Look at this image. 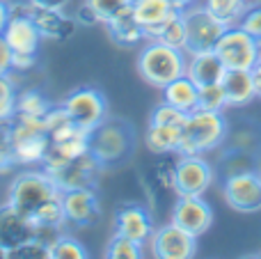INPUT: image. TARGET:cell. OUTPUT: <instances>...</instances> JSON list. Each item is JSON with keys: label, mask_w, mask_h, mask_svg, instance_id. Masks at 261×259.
Here are the masks:
<instances>
[{"label": "cell", "mask_w": 261, "mask_h": 259, "mask_svg": "<svg viewBox=\"0 0 261 259\" xmlns=\"http://www.w3.org/2000/svg\"><path fill=\"white\" fill-rule=\"evenodd\" d=\"M227 67L218 58L216 50H195L188 53V64H186V76H190L199 87L220 83L225 76Z\"/></svg>", "instance_id": "22"}, {"label": "cell", "mask_w": 261, "mask_h": 259, "mask_svg": "<svg viewBox=\"0 0 261 259\" xmlns=\"http://www.w3.org/2000/svg\"><path fill=\"white\" fill-rule=\"evenodd\" d=\"M44 126H46V133H48V138L53 140V138L62 136V133L71 131L76 124H73V119L69 117V113L64 110V106H50V110L44 115Z\"/></svg>", "instance_id": "31"}, {"label": "cell", "mask_w": 261, "mask_h": 259, "mask_svg": "<svg viewBox=\"0 0 261 259\" xmlns=\"http://www.w3.org/2000/svg\"><path fill=\"white\" fill-rule=\"evenodd\" d=\"M135 147V133L122 119H108L90 131V151L103 168L122 163Z\"/></svg>", "instance_id": "5"}, {"label": "cell", "mask_w": 261, "mask_h": 259, "mask_svg": "<svg viewBox=\"0 0 261 259\" xmlns=\"http://www.w3.org/2000/svg\"><path fill=\"white\" fill-rule=\"evenodd\" d=\"M103 25H106V30H108L110 41L122 46V48H135V46L147 41L144 39L142 25L138 23V18H135V14L130 7L122 9L119 14H115L108 23H103Z\"/></svg>", "instance_id": "21"}, {"label": "cell", "mask_w": 261, "mask_h": 259, "mask_svg": "<svg viewBox=\"0 0 261 259\" xmlns=\"http://www.w3.org/2000/svg\"><path fill=\"white\" fill-rule=\"evenodd\" d=\"M50 101L44 96V92H39L37 87H30V90H21L16 96V115H23V117H41L50 110Z\"/></svg>", "instance_id": "26"}, {"label": "cell", "mask_w": 261, "mask_h": 259, "mask_svg": "<svg viewBox=\"0 0 261 259\" xmlns=\"http://www.w3.org/2000/svg\"><path fill=\"white\" fill-rule=\"evenodd\" d=\"M85 3L94 9V14L99 16L101 25H103V23H108L110 18L115 16V14H119L122 9L130 7L133 0H85Z\"/></svg>", "instance_id": "35"}, {"label": "cell", "mask_w": 261, "mask_h": 259, "mask_svg": "<svg viewBox=\"0 0 261 259\" xmlns=\"http://www.w3.org/2000/svg\"><path fill=\"white\" fill-rule=\"evenodd\" d=\"M218 58L227 69H248L252 71L261 60V39L245 32L241 25H231L222 32L216 48Z\"/></svg>", "instance_id": "6"}, {"label": "cell", "mask_w": 261, "mask_h": 259, "mask_svg": "<svg viewBox=\"0 0 261 259\" xmlns=\"http://www.w3.org/2000/svg\"><path fill=\"white\" fill-rule=\"evenodd\" d=\"M188 53L174 46H167L158 39H147L138 53V73L147 85L163 90L167 83L184 76Z\"/></svg>", "instance_id": "3"}, {"label": "cell", "mask_w": 261, "mask_h": 259, "mask_svg": "<svg viewBox=\"0 0 261 259\" xmlns=\"http://www.w3.org/2000/svg\"><path fill=\"white\" fill-rule=\"evenodd\" d=\"M245 3H248V7H250V5H254V3H259V0H245Z\"/></svg>", "instance_id": "46"}, {"label": "cell", "mask_w": 261, "mask_h": 259, "mask_svg": "<svg viewBox=\"0 0 261 259\" xmlns=\"http://www.w3.org/2000/svg\"><path fill=\"white\" fill-rule=\"evenodd\" d=\"M130 9H133L138 23L142 25L144 39H158L163 25L179 12L170 0H133Z\"/></svg>", "instance_id": "19"}, {"label": "cell", "mask_w": 261, "mask_h": 259, "mask_svg": "<svg viewBox=\"0 0 261 259\" xmlns=\"http://www.w3.org/2000/svg\"><path fill=\"white\" fill-rule=\"evenodd\" d=\"M9 259H50V248H46L44 243L32 237L30 241H25L23 246L14 248V250L9 252Z\"/></svg>", "instance_id": "36"}, {"label": "cell", "mask_w": 261, "mask_h": 259, "mask_svg": "<svg viewBox=\"0 0 261 259\" xmlns=\"http://www.w3.org/2000/svg\"><path fill=\"white\" fill-rule=\"evenodd\" d=\"M9 73H12V48L0 37V76H9Z\"/></svg>", "instance_id": "40"}, {"label": "cell", "mask_w": 261, "mask_h": 259, "mask_svg": "<svg viewBox=\"0 0 261 259\" xmlns=\"http://www.w3.org/2000/svg\"><path fill=\"white\" fill-rule=\"evenodd\" d=\"M202 5L227 28L239 25L245 9H248L245 0H202Z\"/></svg>", "instance_id": "25"}, {"label": "cell", "mask_w": 261, "mask_h": 259, "mask_svg": "<svg viewBox=\"0 0 261 259\" xmlns=\"http://www.w3.org/2000/svg\"><path fill=\"white\" fill-rule=\"evenodd\" d=\"M62 206L67 225L71 227H87L94 225L101 216V200L96 188H73L62 193Z\"/></svg>", "instance_id": "14"}, {"label": "cell", "mask_w": 261, "mask_h": 259, "mask_svg": "<svg viewBox=\"0 0 261 259\" xmlns=\"http://www.w3.org/2000/svg\"><path fill=\"white\" fill-rule=\"evenodd\" d=\"M181 128L184 126H165V124L149 122L147 131H144V145L156 156L176 154L179 142H181Z\"/></svg>", "instance_id": "24"}, {"label": "cell", "mask_w": 261, "mask_h": 259, "mask_svg": "<svg viewBox=\"0 0 261 259\" xmlns=\"http://www.w3.org/2000/svg\"><path fill=\"white\" fill-rule=\"evenodd\" d=\"M37 53H12V73H25L35 69Z\"/></svg>", "instance_id": "38"}, {"label": "cell", "mask_w": 261, "mask_h": 259, "mask_svg": "<svg viewBox=\"0 0 261 259\" xmlns=\"http://www.w3.org/2000/svg\"><path fill=\"white\" fill-rule=\"evenodd\" d=\"M186 117H188V115L181 113L179 108L170 106L167 101H161V103L151 110L149 122H151V124H165V126H184Z\"/></svg>", "instance_id": "34"}, {"label": "cell", "mask_w": 261, "mask_h": 259, "mask_svg": "<svg viewBox=\"0 0 261 259\" xmlns=\"http://www.w3.org/2000/svg\"><path fill=\"white\" fill-rule=\"evenodd\" d=\"M16 96L18 92L12 73L0 76V122H9L16 115Z\"/></svg>", "instance_id": "32"}, {"label": "cell", "mask_w": 261, "mask_h": 259, "mask_svg": "<svg viewBox=\"0 0 261 259\" xmlns=\"http://www.w3.org/2000/svg\"><path fill=\"white\" fill-rule=\"evenodd\" d=\"M12 3H23V0H12Z\"/></svg>", "instance_id": "47"}, {"label": "cell", "mask_w": 261, "mask_h": 259, "mask_svg": "<svg viewBox=\"0 0 261 259\" xmlns=\"http://www.w3.org/2000/svg\"><path fill=\"white\" fill-rule=\"evenodd\" d=\"M170 220L193 237H202L213 225V209L202 195H176Z\"/></svg>", "instance_id": "13"}, {"label": "cell", "mask_w": 261, "mask_h": 259, "mask_svg": "<svg viewBox=\"0 0 261 259\" xmlns=\"http://www.w3.org/2000/svg\"><path fill=\"white\" fill-rule=\"evenodd\" d=\"M197 108L220 110V113L225 108H229V106H227V96H225V87H222V83H211V85H202V87H199Z\"/></svg>", "instance_id": "33"}, {"label": "cell", "mask_w": 261, "mask_h": 259, "mask_svg": "<svg viewBox=\"0 0 261 259\" xmlns=\"http://www.w3.org/2000/svg\"><path fill=\"white\" fill-rule=\"evenodd\" d=\"M50 259H90V252L78 239L60 234V239L50 248Z\"/></svg>", "instance_id": "30"}, {"label": "cell", "mask_w": 261, "mask_h": 259, "mask_svg": "<svg viewBox=\"0 0 261 259\" xmlns=\"http://www.w3.org/2000/svg\"><path fill=\"white\" fill-rule=\"evenodd\" d=\"M73 18H76V23H78V25H83V28H90V25H101L99 16H96V14H94V9H92L87 3H83L81 7H78V12L73 14Z\"/></svg>", "instance_id": "39"}, {"label": "cell", "mask_w": 261, "mask_h": 259, "mask_svg": "<svg viewBox=\"0 0 261 259\" xmlns=\"http://www.w3.org/2000/svg\"><path fill=\"white\" fill-rule=\"evenodd\" d=\"M37 5H44V7H55V9H67L71 0H32Z\"/></svg>", "instance_id": "42"}, {"label": "cell", "mask_w": 261, "mask_h": 259, "mask_svg": "<svg viewBox=\"0 0 261 259\" xmlns=\"http://www.w3.org/2000/svg\"><path fill=\"white\" fill-rule=\"evenodd\" d=\"M163 101H167L170 106L179 108L181 113H193L197 108V101H199V85L193 81L190 76H179L174 78L172 83H167L163 87Z\"/></svg>", "instance_id": "23"}, {"label": "cell", "mask_w": 261, "mask_h": 259, "mask_svg": "<svg viewBox=\"0 0 261 259\" xmlns=\"http://www.w3.org/2000/svg\"><path fill=\"white\" fill-rule=\"evenodd\" d=\"M35 229L37 225L32 218H28L25 214L14 209L9 202L0 204V246L7 252L23 246L25 241H30L35 237Z\"/></svg>", "instance_id": "16"}, {"label": "cell", "mask_w": 261, "mask_h": 259, "mask_svg": "<svg viewBox=\"0 0 261 259\" xmlns=\"http://www.w3.org/2000/svg\"><path fill=\"white\" fill-rule=\"evenodd\" d=\"M44 170L50 174L58 191L64 193V191H73V188H96L106 168L90 151V154L81 156V159L64 161V163L50 165V168H44Z\"/></svg>", "instance_id": "9"}, {"label": "cell", "mask_w": 261, "mask_h": 259, "mask_svg": "<svg viewBox=\"0 0 261 259\" xmlns=\"http://www.w3.org/2000/svg\"><path fill=\"white\" fill-rule=\"evenodd\" d=\"M62 106L73 119V124L81 126L83 131H92L108 117V99L99 87H76L64 96Z\"/></svg>", "instance_id": "7"}, {"label": "cell", "mask_w": 261, "mask_h": 259, "mask_svg": "<svg viewBox=\"0 0 261 259\" xmlns=\"http://www.w3.org/2000/svg\"><path fill=\"white\" fill-rule=\"evenodd\" d=\"M220 83L225 87V96L229 108H243V106L252 103L254 99H259L254 76L248 69H227Z\"/></svg>", "instance_id": "20"}, {"label": "cell", "mask_w": 261, "mask_h": 259, "mask_svg": "<svg viewBox=\"0 0 261 259\" xmlns=\"http://www.w3.org/2000/svg\"><path fill=\"white\" fill-rule=\"evenodd\" d=\"M35 225L41 227H55V229H64L67 227V218H64V206H62V193L58 197H53L50 202H46L35 216H32Z\"/></svg>", "instance_id": "27"}, {"label": "cell", "mask_w": 261, "mask_h": 259, "mask_svg": "<svg viewBox=\"0 0 261 259\" xmlns=\"http://www.w3.org/2000/svg\"><path fill=\"white\" fill-rule=\"evenodd\" d=\"M252 76H254V85H257V96L261 99V60L257 62V67L252 69Z\"/></svg>", "instance_id": "43"}, {"label": "cell", "mask_w": 261, "mask_h": 259, "mask_svg": "<svg viewBox=\"0 0 261 259\" xmlns=\"http://www.w3.org/2000/svg\"><path fill=\"white\" fill-rule=\"evenodd\" d=\"M149 252L156 259H193L197 255V237L170 220L167 225L153 229L149 239Z\"/></svg>", "instance_id": "12"}, {"label": "cell", "mask_w": 261, "mask_h": 259, "mask_svg": "<svg viewBox=\"0 0 261 259\" xmlns=\"http://www.w3.org/2000/svg\"><path fill=\"white\" fill-rule=\"evenodd\" d=\"M0 259H9V252H7V250H5V248H3V246H0Z\"/></svg>", "instance_id": "45"}, {"label": "cell", "mask_w": 261, "mask_h": 259, "mask_svg": "<svg viewBox=\"0 0 261 259\" xmlns=\"http://www.w3.org/2000/svg\"><path fill=\"white\" fill-rule=\"evenodd\" d=\"M58 195H60L58 186H55V182L44 168L21 170V172H16L12 177L7 188V202L21 214H25L28 218H32L46 202H50Z\"/></svg>", "instance_id": "4"}, {"label": "cell", "mask_w": 261, "mask_h": 259, "mask_svg": "<svg viewBox=\"0 0 261 259\" xmlns=\"http://www.w3.org/2000/svg\"><path fill=\"white\" fill-rule=\"evenodd\" d=\"M239 25L243 28L245 32H250V35H254L257 39H261V0L245 9V14H243Z\"/></svg>", "instance_id": "37"}, {"label": "cell", "mask_w": 261, "mask_h": 259, "mask_svg": "<svg viewBox=\"0 0 261 259\" xmlns=\"http://www.w3.org/2000/svg\"><path fill=\"white\" fill-rule=\"evenodd\" d=\"M186 18V30H188V44H186V53H195V50H213L222 32L227 30L225 23H220L202 3L193 5V7L184 9Z\"/></svg>", "instance_id": "10"}, {"label": "cell", "mask_w": 261, "mask_h": 259, "mask_svg": "<svg viewBox=\"0 0 261 259\" xmlns=\"http://www.w3.org/2000/svg\"><path fill=\"white\" fill-rule=\"evenodd\" d=\"M106 257L108 259H142L144 246L133 239H126L122 234H113L108 248H106Z\"/></svg>", "instance_id": "29"}, {"label": "cell", "mask_w": 261, "mask_h": 259, "mask_svg": "<svg viewBox=\"0 0 261 259\" xmlns=\"http://www.w3.org/2000/svg\"><path fill=\"white\" fill-rule=\"evenodd\" d=\"M222 197L227 206L239 214H257L261 211V172L259 170H241L227 174L222 182Z\"/></svg>", "instance_id": "8"}, {"label": "cell", "mask_w": 261, "mask_h": 259, "mask_svg": "<svg viewBox=\"0 0 261 259\" xmlns=\"http://www.w3.org/2000/svg\"><path fill=\"white\" fill-rule=\"evenodd\" d=\"M30 16L35 21V25L39 28L44 39L53 41H64L76 32L78 23L71 14H67V9H55V7H44L30 0Z\"/></svg>", "instance_id": "15"}, {"label": "cell", "mask_w": 261, "mask_h": 259, "mask_svg": "<svg viewBox=\"0 0 261 259\" xmlns=\"http://www.w3.org/2000/svg\"><path fill=\"white\" fill-rule=\"evenodd\" d=\"M153 218L142 204H122L115 214V234L147 246L153 234Z\"/></svg>", "instance_id": "17"}, {"label": "cell", "mask_w": 261, "mask_h": 259, "mask_svg": "<svg viewBox=\"0 0 261 259\" xmlns=\"http://www.w3.org/2000/svg\"><path fill=\"white\" fill-rule=\"evenodd\" d=\"M0 37L7 41L12 53H39L41 39H44L30 14H12Z\"/></svg>", "instance_id": "18"}, {"label": "cell", "mask_w": 261, "mask_h": 259, "mask_svg": "<svg viewBox=\"0 0 261 259\" xmlns=\"http://www.w3.org/2000/svg\"><path fill=\"white\" fill-rule=\"evenodd\" d=\"M229 138V124L220 110H204L195 108L188 113L181 128V142L176 156H193V154H211L220 149Z\"/></svg>", "instance_id": "1"}, {"label": "cell", "mask_w": 261, "mask_h": 259, "mask_svg": "<svg viewBox=\"0 0 261 259\" xmlns=\"http://www.w3.org/2000/svg\"><path fill=\"white\" fill-rule=\"evenodd\" d=\"M7 140L16 165L23 168H41L50 149V138L46 133L41 117H23L14 115L7 122Z\"/></svg>", "instance_id": "2"}, {"label": "cell", "mask_w": 261, "mask_h": 259, "mask_svg": "<svg viewBox=\"0 0 261 259\" xmlns=\"http://www.w3.org/2000/svg\"><path fill=\"white\" fill-rule=\"evenodd\" d=\"M216 179L213 165L202 154L176 156L174 161V195H204Z\"/></svg>", "instance_id": "11"}, {"label": "cell", "mask_w": 261, "mask_h": 259, "mask_svg": "<svg viewBox=\"0 0 261 259\" xmlns=\"http://www.w3.org/2000/svg\"><path fill=\"white\" fill-rule=\"evenodd\" d=\"M158 41L167 46H174V48L186 50V44H188V30H186V18L184 12H176L170 21L163 25L161 35H158Z\"/></svg>", "instance_id": "28"}, {"label": "cell", "mask_w": 261, "mask_h": 259, "mask_svg": "<svg viewBox=\"0 0 261 259\" xmlns=\"http://www.w3.org/2000/svg\"><path fill=\"white\" fill-rule=\"evenodd\" d=\"M172 5H174L179 12H184V9H188V7H193V5H197L199 0H170Z\"/></svg>", "instance_id": "44"}, {"label": "cell", "mask_w": 261, "mask_h": 259, "mask_svg": "<svg viewBox=\"0 0 261 259\" xmlns=\"http://www.w3.org/2000/svg\"><path fill=\"white\" fill-rule=\"evenodd\" d=\"M9 18H12V3L9 0H0V35L5 32Z\"/></svg>", "instance_id": "41"}, {"label": "cell", "mask_w": 261, "mask_h": 259, "mask_svg": "<svg viewBox=\"0 0 261 259\" xmlns=\"http://www.w3.org/2000/svg\"><path fill=\"white\" fill-rule=\"evenodd\" d=\"M0 124H7V122H0Z\"/></svg>", "instance_id": "48"}]
</instances>
